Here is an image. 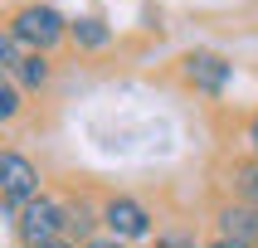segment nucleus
Wrapping results in <instances>:
<instances>
[{"label": "nucleus", "mask_w": 258, "mask_h": 248, "mask_svg": "<svg viewBox=\"0 0 258 248\" xmlns=\"http://www.w3.org/2000/svg\"><path fill=\"white\" fill-rule=\"evenodd\" d=\"M10 34L25 44L29 54H44V49H54L63 34H69V20L54 10V5H20L10 20Z\"/></svg>", "instance_id": "f257e3e1"}, {"label": "nucleus", "mask_w": 258, "mask_h": 248, "mask_svg": "<svg viewBox=\"0 0 258 248\" xmlns=\"http://www.w3.org/2000/svg\"><path fill=\"white\" fill-rule=\"evenodd\" d=\"M63 229H69V214H63V204L49 200V195H34V200L15 214V233H20V243H25V248L49 243V238H58Z\"/></svg>", "instance_id": "f03ea898"}, {"label": "nucleus", "mask_w": 258, "mask_h": 248, "mask_svg": "<svg viewBox=\"0 0 258 248\" xmlns=\"http://www.w3.org/2000/svg\"><path fill=\"white\" fill-rule=\"evenodd\" d=\"M34 195H39V171H34V160L20 156V151H0V204L20 214Z\"/></svg>", "instance_id": "7ed1b4c3"}, {"label": "nucleus", "mask_w": 258, "mask_h": 248, "mask_svg": "<svg viewBox=\"0 0 258 248\" xmlns=\"http://www.w3.org/2000/svg\"><path fill=\"white\" fill-rule=\"evenodd\" d=\"M102 224L112 229L117 243H122V238H146V233H151V214H146V204L127 200V195H112V200H107Z\"/></svg>", "instance_id": "20e7f679"}, {"label": "nucleus", "mask_w": 258, "mask_h": 248, "mask_svg": "<svg viewBox=\"0 0 258 248\" xmlns=\"http://www.w3.org/2000/svg\"><path fill=\"white\" fill-rule=\"evenodd\" d=\"M185 78L200 88V93H224L229 78H234V63L210 54V49H195V54H185Z\"/></svg>", "instance_id": "39448f33"}, {"label": "nucleus", "mask_w": 258, "mask_h": 248, "mask_svg": "<svg viewBox=\"0 0 258 248\" xmlns=\"http://www.w3.org/2000/svg\"><path fill=\"white\" fill-rule=\"evenodd\" d=\"M219 238L234 248H258V209L253 204H229L219 214Z\"/></svg>", "instance_id": "423d86ee"}, {"label": "nucleus", "mask_w": 258, "mask_h": 248, "mask_svg": "<svg viewBox=\"0 0 258 248\" xmlns=\"http://www.w3.org/2000/svg\"><path fill=\"white\" fill-rule=\"evenodd\" d=\"M229 180H234L239 204H253V209H258V160H239V166L229 171Z\"/></svg>", "instance_id": "0eeeda50"}, {"label": "nucleus", "mask_w": 258, "mask_h": 248, "mask_svg": "<svg viewBox=\"0 0 258 248\" xmlns=\"http://www.w3.org/2000/svg\"><path fill=\"white\" fill-rule=\"evenodd\" d=\"M69 34H73V44H83V49H102V44L112 39V29L102 25V20H93V15L73 20V25H69Z\"/></svg>", "instance_id": "6e6552de"}, {"label": "nucleus", "mask_w": 258, "mask_h": 248, "mask_svg": "<svg viewBox=\"0 0 258 248\" xmlns=\"http://www.w3.org/2000/svg\"><path fill=\"white\" fill-rule=\"evenodd\" d=\"M25 44L15 39L10 29H0V73H5V78H15V68H20V63H25Z\"/></svg>", "instance_id": "1a4fd4ad"}, {"label": "nucleus", "mask_w": 258, "mask_h": 248, "mask_svg": "<svg viewBox=\"0 0 258 248\" xmlns=\"http://www.w3.org/2000/svg\"><path fill=\"white\" fill-rule=\"evenodd\" d=\"M15 83H25V88H44V83H49V63H44V54H25V63L15 68Z\"/></svg>", "instance_id": "9d476101"}, {"label": "nucleus", "mask_w": 258, "mask_h": 248, "mask_svg": "<svg viewBox=\"0 0 258 248\" xmlns=\"http://www.w3.org/2000/svg\"><path fill=\"white\" fill-rule=\"evenodd\" d=\"M15 112H20V88H15V78L0 73V122H10Z\"/></svg>", "instance_id": "9b49d317"}, {"label": "nucleus", "mask_w": 258, "mask_h": 248, "mask_svg": "<svg viewBox=\"0 0 258 248\" xmlns=\"http://www.w3.org/2000/svg\"><path fill=\"white\" fill-rule=\"evenodd\" d=\"M156 248H195V243H190L185 233H166V238H156Z\"/></svg>", "instance_id": "f8f14e48"}, {"label": "nucleus", "mask_w": 258, "mask_h": 248, "mask_svg": "<svg viewBox=\"0 0 258 248\" xmlns=\"http://www.w3.org/2000/svg\"><path fill=\"white\" fill-rule=\"evenodd\" d=\"M248 141H253V160H258V112H253V122H248Z\"/></svg>", "instance_id": "ddd939ff"}, {"label": "nucleus", "mask_w": 258, "mask_h": 248, "mask_svg": "<svg viewBox=\"0 0 258 248\" xmlns=\"http://www.w3.org/2000/svg\"><path fill=\"white\" fill-rule=\"evenodd\" d=\"M88 248H122V243H117V238H93Z\"/></svg>", "instance_id": "4468645a"}, {"label": "nucleus", "mask_w": 258, "mask_h": 248, "mask_svg": "<svg viewBox=\"0 0 258 248\" xmlns=\"http://www.w3.org/2000/svg\"><path fill=\"white\" fill-rule=\"evenodd\" d=\"M39 248H73V243H63V238H49V243H39Z\"/></svg>", "instance_id": "2eb2a0df"}, {"label": "nucleus", "mask_w": 258, "mask_h": 248, "mask_svg": "<svg viewBox=\"0 0 258 248\" xmlns=\"http://www.w3.org/2000/svg\"><path fill=\"white\" fill-rule=\"evenodd\" d=\"M210 248H234V243H224V238H219V243H210Z\"/></svg>", "instance_id": "dca6fc26"}]
</instances>
